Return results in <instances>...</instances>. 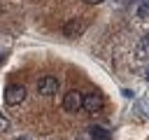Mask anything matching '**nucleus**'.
<instances>
[{
    "mask_svg": "<svg viewBox=\"0 0 149 140\" xmlns=\"http://www.w3.org/2000/svg\"><path fill=\"white\" fill-rule=\"evenodd\" d=\"M102 107H105V98H102V93H98V91L81 93V110H84V112L95 114V112H100Z\"/></svg>",
    "mask_w": 149,
    "mask_h": 140,
    "instance_id": "nucleus-1",
    "label": "nucleus"
},
{
    "mask_svg": "<svg viewBox=\"0 0 149 140\" xmlns=\"http://www.w3.org/2000/svg\"><path fill=\"white\" fill-rule=\"evenodd\" d=\"M26 100V86L23 84H9L5 89V103L7 105H21Z\"/></svg>",
    "mask_w": 149,
    "mask_h": 140,
    "instance_id": "nucleus-2",
    "label": "nucleus"
},
{
    "mask_svg": "<svg viewBox=\"0 0 149 140\" xmlns=\"http://www.w3.org/2000/svg\"><path fill=\"white\" fill-rule=\"evenodd\" d=\"M63 110L65 112H79L81 110V93L77 89H70L63 96Z\"/></svg>",
    "mask_w": 149,
    "mask_h": 140,
    "instance_id": "nucleus-3",
    "label": "nucleus"
},
{
    "mask_svg": "<svg viewBox=\"0 0 149 140\" xmlns=\"http://www.w3.org/2000/svg\"><path fill=\"white\" fill-rule=\"evenodd\" d=\"M37 91L44 93V96H54V93L58 91V79H56L54 75H44V77H40V79H37Z\"/></svg>",
    "mask_w": 149,
    "mask_h": 140,
    "instance_id": "nucleus-4",
    "label": "nucleus"
},
{
    "mask_svg": "<svg viewBox=\"0 0 149 140\" xmlns=\"http://www.w3.org/2000/svg\"><path fill=\"white\" fill-rule=\"evenodd\" d=\"M84 30H86L84 19H70V21H65V26H63V35H65V37H79Z\"/></svg>",
    "mask_w": 149,
    "mask_h": 140,
    "instance_id": "nucleus-5",
    "label": "nucleus"
},
{
    "mask_svg": "<svg viewBox=\"0 0 149 140\" xmlns=\"http://www.w3.org/2000/svg\"><path fill=\"white\" fill-rule=\"evenodd\" d=\"M88 135H91L93 140H109V138H112V133H109L105 126H91V128H88Z\"/></svg>",
    "mask_w": 149,
    "mask_h": 140,
    "instance_id": "nucleus-6",
    "label": "nucleus"
},
{
    "mask_svg": "<svg viewBox=\"0 0 149 140\" xmlns=\"http://www.w3.org/2000/svg\"><path fill=\"white\" fill-rule=\"evenodd\" d=\"M7 128H9V121H7V117L0 114V131H7Z\"/></svg>",
    "mask_w": 149,
    "mask_h": 140,
    "instance_id": "nucleus-7",
    "label": "nucleus"
},
{
    "mask_svg": "<svg viewBox=\"0 0 149 140\" xmlns=\"http://www.w3.org/2000/svg\"><path fill=\"white\" fill-rule=\"evenodd\" d=\"M84 2H88V5H100L102 0H84Z\"/></svg>",
    "mask_w": 149,
    "mask_h": 140,
    "instance_id": "nucleus-8",
    "label": "nucleus"
},
{
    "mask_svg": "<svg viewBox=\"0 0 149 140\" xmlns=\"http://www.w3.org/2000/svg\"><path fill=\"white\" fill-rule=\"evenodd\" d=\"M144 77H147V79H149V70H147V72H144Z\"/></svg>",
    "mask_w": 149,
    "mask_h": 140,
    "instance_id": "nucleus-9",
    "label": "nucleus"
},
{
    "mask_svg": "<svg viewBox=\"0 0 149 140\" xmlns=\"http://www.w3.org/2000/svg\"><path fill=\"white\" fill-rule=\"evenodd\" d=\"M19 140H26V138H19Z\"/></svg>",
    "mask_w": 149,
    "mask_h": 140,
    "instance_id": "nucleus-10",
    "label": "nucleus"
}]
</instances>
